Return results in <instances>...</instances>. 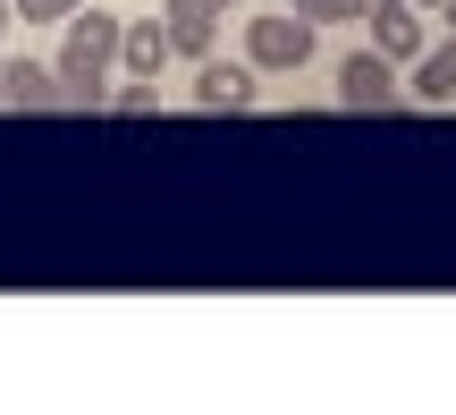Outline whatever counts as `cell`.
I'll return each mask as SVG.
<instances>
[{
    "label": "cell",
    "instance_id": "cell-1",
    "mask_svg": "<svg viewBox=\"0 0 456 415\" xmlns=\"http://www.w3.org/2000/svg\"><path fill=\"white\" fill-rule=\"evenodd\" d=\"M68 26V43H60V111H102L110 102V68H118V26L127 17H110V9H68L60 17Z\"/></svg>",
    "mask_w": 456,
    "mask_h": 415
},
{
    "label": "cell",
    "instance_id": "cell-2",
    "mask_svg": "<svg viewBox=\"0 0 456 415\" xmlns=\"http://www.w3.org/2000/svg\"><path fill=\"white\" fill-rule=\"evenodd\" d=\"M313 17H296V9H279V17H245V60L262 68V77H296V68L313 60Z\"/></svg>",
    "mask_w": 456,
    "mask_h": 415
},
{
    "label": "cell",
    "instance_id": "cell-3",
    "mask_svg": "<svg viewBox=\"0 0 456 415\" xmlns=\"http://www.w3.org/2000/svg\"><path fill=\"white\" fill-rule=\"evenodd\" d=\"M338 102H346V111H397V102H406L397 60H380V51H346V60H338Z\"/></svg>",
    "mask_w": 456,
    "mask_h": 415
},
{
    "label": "cell",
    "instance_id": "cell-4",
    "mask_svg": "<svg viewBox=\"0 0 456 415\" xmlns=\"http://www.w3.org/2000/svg\"><path fill=\"white\" fill-rule=\"evenodd\" d=\"M262 94V68L254 60H195V111H254Z\"/></svg>",
    "mask_w": 456,
    "mask_h": 415
},
{
    "label": "cell",
    "instance_id": "cell-5",
    "mask_svg": "<svg viewBox=\"0 0 456 415\" xmlns=\"http://www.w3.org/2000/svg\"><path fill=\"white\" fill-rule=\"evenodd\" d=\"M0 111H60V68L0 51Z\"/></svg>",
    "mask_w": 456,
    "mask_h": 415
},
{
    "label": "cell",
    "instance_id": "cell-6",
    "mask_svg": "<svg viewBox=\"0 0 456 415\" xmlns=\"http://www.w3.org/2000/svg\"><path fill=\"white\" fill-rule=\"evenodd\" d=\"M372 51L406 68L414 51H423V9H414V0H380L372 9Z\"/></svg>",
    "mask_w": 456,
    "mask_h": 415
},
{
    "label": "cell",
    "instance_id": "cell-7",
    "mask_svg": "<svg viewBox=\"0 0 456 415\" xmlns=\"http://www.w3.org/2000/svg\"><path fill=\"white\" fill-rule=\"evenodd\" d=\"M406 94L414 102H456V26H448V43L440 51H414V77H406Z\"/></svg>",
    "mask_w": 456,
    "mask_h": 415
},
{
    "label": "cell",
    "instance_id": "cell-8",
    "mask_svg": "<svg viewBox=\"0 0 456 415\" xmlns=\"http://www.w3.org/2000/svg\"><path fill=\"white\" fill-rule=\"evenodd\" d=\"M161 60H169V26L152 17V26H118V68L127 77H161Z\"/></svg>",
    "mask_w": 456,
    "mask_h": 415
},
{
    "label": "cell",
    "instance_id": "cell-9",
    "mask_svg": "<svg viewBox=\"0 0 456 415\" xmlns=\"http://www.w3.org/2000/svg\"><path fill=\"white\" fill-rule=\"evenodd\" d=\"M220 17H169V60H212Z\"/></svg>",
    "mask_w": 456,
    "mask_h": 415
},
{
    "label": "cell",
    "instance_id": "cell-10",
    "mask_svg": "<svg viewBox=\"0 0 456 415\" xmlns=\"http://www.w3.org/2000/svg\"><path fill=\"white\" fill-rule=\"evenodd\" d=\"M102 111H118V119H152V111H161V85H152V77H127L110 102H102Z\"/></svg>",
    "mask_w": 456,
    "mask_h": 415
},
{
    "label": "cell",
    "instance_id": "cell-11",
    "mask_svg": "<svg viewBox=\"0 0 456 415\" xmlns=\"http://www.w3.org/2000/svg\"><path fill=\"white\" fill-rule=\"evenodd\" d=\"M296 17H313V26H338V17H363V0H288Z\"/></svg>",
    "mask_w": 456,
    "mask_h": 415
},
{
    "label": "cell",
    "instance_id": "cell-12",
    "mask_svg": "<svg viewBox=\"0 0 456 415\" xmlns=\"http://www.w3.org/2000/svg\"><path fill=\"white\" fill-rule=\"evenodd\" d=\"M9 9L26 17V26H60V17H68V9H85V0H9Z\"/></svg>",
    "mask_w": 456,
    "mask_h": 415
},
{
    "label": "cell",
    "instance_id": "cell-13",
    "mask_svg": "<svg viewBox=\"0 0 456 415\" xmlns=\"http://www.w3.org/2000/svg\"><path fill=\"white\" fill-rule=\"evenodd\" d=\"M228 9H245V0H169V17H228Z\"/></svg>",
    "mask_w": 456,
    "mask_h": 415
},
{
    "label": "cell",
    "instance_id": "cell-14",
    "mask_svg": "<svg viewBox=\"0 0 456 415\" xmlns=\"http://www.w3.org/2000/svg\"><path fill=\"white\" fill-rule=\"evenodd\" d=\"M9 17H17V9H9V0H0V34H9Z\"/></svg>",
    "mask_w": 456,
    "mask_h": 415
},
{
    "label": "cell",
    "instance_id": "cell-15",
    "mask_svg": "<svg viewBox=\"0 0 456 415\" xmlns=\"http://www.w3.org/2000/svg\"><path fill=\"white\" fill-rule=\"evenodd\" d=\"M440 17H448V26H456V0H440Z\"/></svg>",
    "mask_w": 456,
    "mask_h": 415
},
{
    "label": "cell",
    "instance_id": "cell-16",
    "mask_svg": "<svg viewBox=\"0 0 456 415\" xmlns=\"http://www.w3.org/2000/svg\"><path fill=\"white\" fill-rule=\"evenodd\" d=\"M414 9H440V0H414Z\"/></svg>",
    "mask_w": 456,
    "mask_h": 415
}]
</instances>
